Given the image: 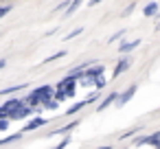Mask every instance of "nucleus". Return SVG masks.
<instances>
[{"instance_id": "2", "label": "nucleus", "mask_w": 160, "mask_h": 149, "mask_svg": "<svg viewBox=\"0 0 160 149\" xmlns=\"http://www.w3.org/2000/svg\"><path fill=\"white\" fill-rule=\"evenodd\" d=\"M118 97H121L118 92H110V94H108V97H105V99H103V101L97 105V110H99V112H103L105 107H110L112 103H116V101H118Z\"/></svg>"}, {"instance_id": "13", "label": "nucleus", "mask_w": 160, "mask_h": 149, "mask_svg": "<svg viewBox=\"0 0 160 149\" xmlns=\"http://www.w3.org/2000/svg\"><path fill=\"white\" fill-rule=\"evenodd\" d=\"M68 142H70V136H64V140H62L55 149H66V147H68Z\"/></svg>"}, {"instance_id": "16", "label": "nucleus", "mask_w": 160, "mask_h": 149, "mask_svg": "<svg viewBox=\"0 0 160 149\" xmlns=\"http://www.w3.org/2000/svg\"><path fill=\"white\" fill-rule=\"evenodd\" d=\"M7 125H9V118H0V132H5Z\"/></svg>"}, {"instance_id": "14", "label": "nucleus", "mask_w": 160, "mask_h": 149, "mask_svg": "<svg viewBox=\"0 0 160 149\" xmlns=\"http://www.w3.org/2000/svg\"><path fill=\"white\" fill-rule=\"evenodd\" d=\"M81 31H83V29H81V27H79V29H75V31H72V33H68V35H66V42H68V40H72V37H77V35H79V33H81Z\"/></svg>"}, {"instance_id": "1", "label": "nucleus", "mask_w": 160, "mask_h": 149, "mask_svg": "<svg viewBox=\"0 0 160 149\" xmlns=\"http://www.w3.org/2000/svg\"><path fill=\"white\" fill-rule=\"evenodd\" d=\"M97 99H99V92H92V94H90V97H88L86 101H79V103H75V105H72V107H70V110H68L66 114H75V112H79V110H83L86 105H90V103H94Z\"/></svg>"}, {"instance_id": "6", "label": "nucleus", "mask_w": 160, "mask_h": 149, "mask_svg": "<svg viewBox=\"0 0 160 149\" xmlns=\"http://www.w3.org/2000/svg\"><path fill=\"white\" fill-rule=\"evenodd\" d=\"M158 11H160V7H158V2H149L145 9H142V13L147 16V18H151V16H158Z\"/></svg>"}, {"instance_id": "3", "label": "nucleus", "mask_w": 160, "mask_h": 149, "mask_svg": "<svg viewBox=\"0 0 160 149\" xmlns=\"http://www.w3.org/2000/svg\"><path fill=\"white\" fill-rule=\"evenodd\" d=\"M129 66H132V59H129V57H123V59H121V62H118V64L114 66V77L123 75V72H125V70H127Z\"/></svg>"}, {"instance_id": "18", "label": "nucleus", "mask_w": 160, "mask_h": 149, "mask_svg": "<svg viewBox=\"0 0 160 149\" xmlns=\"http://www.w3.org/2000/svg\"><path fill=\"white\" fill-rule=\"evenodd\" d=\"M5 66H7V62H5V59H0V68H5Z\"/></svg>"}, {"instance_id": "8", "label": "nucleus", "mask_w": 160, "mask_h": 149, "mask_svg": "<svg viewBox=\"0 0 160 149\" xmlns=\"http://www.w3.org/2000/svg\"><path fill=\"white\" fill-rule=\"evenodd\" d=\"M44 123H46V118H35V121H31V123H29V125H27L22 132H33L35 127H42Z\"/></svg>"}, {"instance_id": "11", "label": "nucleus", "mask_w": 160, "mask_h": 149, "mask_svg": "<svg viewBox=\"0 0 160 149\" xmlns=\"http://www.w3.org/2000/svg\"><path fill=\"white\" fill-rule=\"evenodd\" d=\"M11 9H13L11 5H2V7H0V20H2L5 16H9V13H11Z\"/></svg>"}, {"instance_id": "4", "label": "nucleus", "mask_w": 160, "mask_h": 149, "mask_svg": "<svg viewBox=\"0 0 160 149\" xmlns=\"http://www.w3.org/2000/svg\"><path fill=\"white\" fill-rule=\"evenodd\" d=\"M134 92H136V86H129V88H127V90H125V92H123V94L118 97L116 105H125V103H127V101H129V99L134 97Z\"/></svg>"}, {"instance_id": "15", "label": "nucleus", "mask_w": 160, "mask_h": 149, "mask_svg": "<svg viewBox=\"0 0 160 149\" xmlns=\"http://www.w3.org/2000/svg\"><path fill=\"white\" fill-rule=\"evenodd\" d=\"M123 35H125V31H118V33H114V35H112V37H110V40H108V42H110V44H112V42H116V40H121V37H123Z\"/></svg>"}, {"instance_id": "7", "label": "nucleus", "mask_w": 160, "mask_h": 149, "mask_svg": "<svg viewBox=\"0 0 160 149\" xmlns=\"http://www.w3.org/2000/svg\"><path fill=\"white\" fill-rule=\"evenodd\" d=\"M77 125H79V121H72V123H68L66 127H59V129H57V132H53V134H59V136H68V132H70V129H75Z\"/></svg>"}, {"instance_id": "17", "label": "nucleus", "mask_w": 160, "mask_h": 149, "mask_svg": "<svg viewBox=\"0 0 160 149\" xmlns=\"http://www.w3.org/2000/svg\"><path fill=\"white\" fill-rule=\"evenodd\" d=\"M64 55H66V53H64V51H59V53H55L53 57H48V59H44V62H53V59H57V57H64Z\"/></svg>"}, {"instance_id": "9", "label": "nucleus", "mask_w": 160, "mask_h": 149, "mask_svg": "<svg viewBox=\"0 0 160 149\" xmlns=\"http://www.w3.org/2000/svg\"><path fill=\"white\" fill-rule=\"evenodd\" d=\"M81 2H83V0H70V5H68V11H66V16H72Z\"/></svg>"}, {"instance_id": "5", "label": "nucleus", "mask_w": 160, "mask_h": 149, "mask_svg": "<svg viewBox=\"0 0 160 149\" xmlns=\"http://www.w3.org/2000/svg\"><path fill=\"white\" fill-rule=\"evenodd\" d=\"M138 44H140V40H132V42L121 44V46H118V51H121V53H132L134 48H138Z\"/></svg>"}, {"instance_id": "19", "label": "nucleus", "mask_w": 160, "mask_h": 149, "mask_svg": "<svg viewBox=\"0 0 160 149\" xmlns=\"http://www.w3.org/2000/svg\"><path fill=\"white\" fill-rule=\"evenodd\" d=\"M101 2V0H90V5H99Z\"/></svg>"}, {"instance_id": "10", "label": "nucleus", "mask_w": 160, "mask_h": 149, "mask_svg": "<svg viewBox=\"0 0 160 149\" xmlns=\"http://www.w3.org/2000/svg\"><path fill=\"white\" fill-rule=\"evenodd\" d=\"M22 88H27L24 83H20V86H11V88H5V90H0V94H11V92H18V90H22Z\"/></svg>"}, {"instance_id": "12", "label": "nucleus", "mask_w": 160, "mask_h": 149, "mask_svg": "<svg viewBox=\"0 0 160 149\" xmlns=\"http://www.w3.org/2000/svg\"><path fill=\"white\" fill-rule=\"evenodd\" d=\"M105 83H108V81H105V77H103V75H101V77H97V81H94V86H97V90H101V88H105Z\"/></svg>"}, {"instance_id": "20", "label": "nucleus", "mask_w": 160, "mask_h": 149, "mask_svg": "<svg viewBox=\"0 0 160 149\" xmlns=\"http://www.w3.org/2000/svg\"><path fill=\"white\" fill-rule=\"evenodd\" d=\"M99 149H112V147H108V145H105V147H99Z\"/></svg>"}]
</instances>
